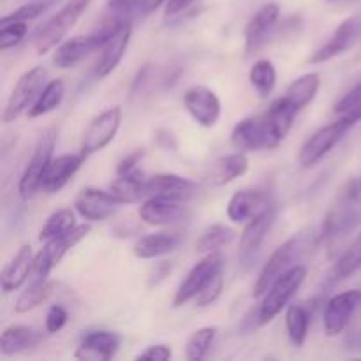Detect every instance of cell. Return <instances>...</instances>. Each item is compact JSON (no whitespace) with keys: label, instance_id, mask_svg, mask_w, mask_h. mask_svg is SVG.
I'll list each match as a JSON object with an SVG mask.
<instances>
[{"label":"cell","instance_id":"cell-1","mask_svg":"<svg viewBox=\"0 0 361 361\" xmlns=\"http://www.w3.org/2000/svg\"><path fill=\"white\" fill-rule=\"evenodd\" d=\"M360 194V182L349 180L344 189L338 192L337 201L331 207V210L324 215L319 240L328 243H337L358 228L361 224Z\"/></svg>","mask_w":361,"mask_h":361},{"label":"cell","instance_id":"cell-2","mask_svg":"<svg viewBox=\"0 0 361 361\" xmlns=\"http://www.w3.org/2000/svg\"><path fill=\"white\" fill-rule=\"evenodd\" d=\"M92 0H67L66 6L53 14L51 18L39 25L32 35V44L37 49L39 55H46L48 51L55 49L63 39L67 37L74 25L78 23Z\"/></svg>","mask_w":361,"mask_h":361},{"label":"cell","instance_id":"cell-3","mask_svg":"<svg viewBox=\"0 0 361 361\" xmlns=\"http://www.w3.org/2000/svg\"><path fill=\"white\" fill-rule=\"evenodd\" d=\"M309 247V236L305 233H298V235L291 236L289 240H286L270 257L264 263V267L261 268L259 277H257L256 284H254V298H263L267 295L268 289L271 288L275 281L281 277L282 274H286L288 270H291L296 264V261L303 256V252Z\"/></svg>","mask_w":361,"mask_h":361},{"label":"cell","instance_id":"cell-4","mask_svg":"<svg viewBox=\"0 0 361 361\" xmlns=\"http://www.w3.org/2000/svg\"><path fill=\"white\" fill-rule=\"evenodd\" d=\"M307 277V268L303 264H295L291 270L282 274L277 281L271 284L268 289L267 295L263 296V302L259 303V324L271 323L282 310L288 309L289 302L293 296L298 293L302 284L305 282Z\"/></svg>","mask_w":361,"mask_h":361},{"label":"cell","instance_id":"cell-5","mask_svg":"<svg viewBox=\"0 0 361 361\" xmlns=\"http://www.w3.org/2000/svg\"><path fill=\"white\" fill-rule=\"evenodd\" d=\"M353 123L349 120H345L344 116H338V120L328 123V126L321 127L319 130L312 134L309 140L303 143V147L300 148L298 154V162L302 168L309 169L314 168L316 164H319L342 140H344L345 134L353 129Z\"/></svg>","mask_w":361,"mask_h":361},{"label":"cell","instance_id":"cell-6","mask_svg":"<svg viewBox=\"0 0 361 361\" xmlns=\"http://www.w3.org/2000/svg\"><path fill=\"white\" fill-rule=\"evenodd\" d=\"M56 143V133L53 129L46 130L41 137H39L37 145H35L32 157L28 159L27 166H25L23 173L18 182V194L23 201L30 200L34 194L39 192V185H41V178L44 175L46 168L53 159V150H55Z\"/></svg>","mask_w":361,"mask_h":361},{"label":"cell","instance_id":"cell-7","mask_svg":"<svg viewBox=\"0 0 361 361\" xmlns=\"http://www.w3.org/2000/svg\"><path fill=\"white\" fill-rule=\"evenodd\" d=\"M120 126H122V108L120 106H113V108H108L106 111L94 116L85 127L83 136H81V154L85 157H90V155L104 150L116 137Z\"/></svg>","mask_w":361,"mask_h":361},{"label":"cell","instance_id":"cell-8","mask_svg":"<svg viewBox=\"0 0 361 361\" xmlns=\"http://www.w3.org/2000/svg\"><path fill=\"white\" fill-rule=\"evenodd\" d=\"M46 80V69L42 66H35L32 69L25 71L20 76V80L14 85L13 92H11L7 104L4 108L2 120L6 123L14 122L18 116L23 111L30 109L34 101L37 99L39 92L44 87Z\"/></svg>","mask_w":361,"mask_h":361},{"label":"cell","instance_id":"cell-9","mask_svg":"<svg viewBox=\"0 0 361 361\" xmlns=\"http://www.w3.org/2000/svg\"><path fill=\"white\" fill-rule=\"evenodd\" d=\"M224 256L221 252L207 254L200 263L194 264L190 268V271L187 274V277L183 279L182 284L178 286L175 293V298H173V307H183L190 302V300L196 298L208 284H210L212 279L219 274V271L224 270Z\"/></svg>","mask_w":361,"mask_h":361},{"label":"cell","instance_id":"cell-10","mask_svg":"<svg viewBox=\"0 0 361 361\" xmlns=\"http://www.w3.org/2000/svg\"><path fill=\"white\" fill-rule=\"evenodd\" d=\"M90 224H78L73 231L67 236L62 238L49 240L44 242L42 249L39 250L34 256V275L35 277L48 279L49 274L55 270V267H59L60 261L63 259L67 252H69L73 247H76L81 240H85L90 233Z\"/></svg>","mask_w":361,"mask_h":361},{"label":"cell","instance_id":"cell-11","mask_svg":"<svg viewBox=\"0 0 361 361\" xmlns=\"http://www.w3.org/2000/svg\"><path fill=\"white\" fill-rule=\"evenodd\" d=\"M183 108L197 126L212 129L219 123L222 115V104L219 95L204 85H194L183 94Z\"/></svg>","mask_w":361,"mask_h":361},{"label":"cell","instance_id":"cell-12","mask_svg":"<svg viewBox=\"0 0 361 361\" xmlns=\"http://www.w3.org/2000/svg\"><path fill=\"white\" fill-rule=\"evenodd\" d=\"M361 307V289L334 295L324 305L323 326L328 337H338L351 323L353 316Z\"/></svg>","mask_w":361,"mask_h":361},{"label":"cell","instance_id":"cell-13","mask_svg":"<svg viewBox=\"0 0 361 361\" xmlns=\"http://www.w3.org/2000/svg\"><path fill=\"white\" fill-rule=\"evenodd\" d=\"M120 207L122 203L109 190L97 189V187H85L74 200L78 215L87 222L108 221L120 210Z\"/></svg>","mask_w":361,"mask_h":361},{"label":"cell","instance_id":"cell-14","mask_svg":"<svg viewBox=\"0 0 361 361\" xmlns=\"http://www.w3.org/2000/svg\"><path fill=\"white\" fill-rule=\"evenodd\" d=\"M361 37V16H349L348 20L342 21L334 34L330 35L326 42L321 46L314 55L310 56V63H324L330 60L337 59V56L344 55L349 49L355 48L356 42Z\"/></svg>","mask_w":361,"mask_h":361},{"label":"cell","instance_id":"cell-15","mask_svg":"<svg viewBox=\"0 0 361 361\" xmlns=\"http://www.w3.org/2000/svg\"><path fill=\"white\" fill-rule=\"evenodd\" d=\"M275 221H277V204L271 203L267 210L261 212L259 215L250 219L243 228L242 236H240V259L243 263H250L259 252L261 245H263L264 238L274 228Z\"/></svg>","mask_w":361,"mask_h":361},{"label":"cell","instance_id":"cell-16","mask_svg":"<svg viewBox=\"0 0 361 361\" xmlns=\"http://www.w3.org/2000/svg\"><path fill=\"white\" fill-rule=\"evenodd\" d=\"M104 44V37H101L97 32H90L87 35H76V37L66 39V41H62L55 48V53H53L51 59L53 66L56 69H71V67L83 62L94 51L101 49Z\"/></svg>","mask_w":361,"mask_h":361},{"label":"cell","instance_id":"cell-17","mask_svg":"<svg viewBox=\"0 0 361 361\" xmlns=\"http://www.w3.org/2000/svg\"><path fill=\"white\" fill-rule=\"evenodd\" d=\"M141 221L148 226H175L180 222H185L190 217V210L180 201L166 200V197L150 196L143 201L137 210Z\"/></svg>","mask_w":361,"mask_h":361},{"label":"cell","instance_id":"cell-18","mask_svg":"<svg viewBox=\"0 0 361 361\" xmlns=\"http://www.w3.org/2000/svg\"><path fill=\"white\" fill-rule=\"evenodd\" d=\"M279 16H281V9L277 4L270 2L264 4L263 7L257 9V13L247 23L243 37H245V51L247 55L256 53L261 46H264L277 28Z\"/></svg>","mask_w":361,"mask_h":361},{"label":"cell","instance_id":"cell-19","mask_svg":"<svg viewBox=\"0 0 361 361\" xmlns=\"http://www.w3.org/2000/svg\"><path fill=\"white\" fill-rule=\"evenodd\" d=\"M122 338L118 334L108 330L87 331L81 337L74 358L83 361H108L118 353Z\"/></svg>","mask_w":361,"mask_h":361},{"label":"cell","instance_id":"cell-20","mask_svg":"<svg viewBox=\"0 0 361 361\" xmlns=\"http://www.w3.org/2000/svg\"><path fill=\"white\" fill-rule=\"evenodd\" d=\"M85 159L87 157L81 152L80 154H63L59 157H53L46 168L44 175H42L39 192L55 194L62 190L71 182V178L80 171Z\"/></svg>","mask_w":361,"mask_h":361},{"label":"cell","instance_id":"cell-21","mask_svg":"<svg viewBox=\"0 0 361 361\" xmlns=\"http://www.w3.org/2000/svg\"><path fill=\"white\" fill-rule=\"evenodd\" d=\"M145 189H147L148 197H166V200L180 201V203H185L197 192L196 182L185 176L173 175V173H159V175L150 176L147 178Z\"/></svg>","mask_w":361,"mask_h":361},{"label":"cell","instance_id":"cell-22","mask_svg":"<svg viewBox=\"0 0 361 361\" xmlns=\"http://www.w3.org/2000/svg\"><path fill=\"white\" fill-rule=\"evenodd\" d=\"M231 143L240 152H259L274 148L263 118H256V116L242 118L233 127Z\"/></svg>","mask_w":361,"mask_h":361},{"label":"cell","instance_id":"cell-23","mask_svg":"<svg viewBox=\"0 0 361 361\" xmlns=\"http://www.w3.org/2000/svg\"><path fill=\"white\" fill-rule=\"evenodd\" d=\"M296 115H298V108L286 95L271 102L268 111L264 113L263 122L274 148H277L288 137V134L291 133Z\"/></svg>","mask_w":361,"mask_h":361},{"label":"cell","instance_id":"cell-24","mask_svg":"<svg viewBox=\"0 0 361 361\" xmlns=\"http://www.w3.org/2000/svg\"><path fill=\"white\" fill-rule=\"evenodd\" d=\"M274 201L268 197V194L254 189L238 190L231 196L228 203V219L235 224H243L250 219L259 215L261 212L267 210Z\"/></svg>","mask_w":361,"mask_h":361},{"label":"cell","instance_id":"cell-25","mask_svg":"<svg viewBox=\"0 0 361 361\" xmlns=\"http://www.w3.org/2000/svg\"><path fill=\"white\" fill-rule=\"evenodd\" d=\"M319 307V300L314 298L309 303H293L286 309V331L295 348H303L309 337V328L312 324V317Z\"/></svg>","mask_w":361,"mask_h":361},{"label":"cell","instance_id":"cell-26","mask_svg":"<svg viewBox=\"0 0 361 361\" xmlns=\"http://www.w3.org/2000/svg\"><path fill=\"white\" fill-rule=\"evenodd\" d=\"M30 271H34V254H32V247L25 243L18 249L13 259L4 267L2 275H0V286H2L4 295L18 291L27 282Z\"/></svg>","mask_w":361,"mask_h":361},{"label":"cell","instance_id":"cell-27","mask_svg":"<svg viewBox=\"0 0 361 361\" xmlns=\"http://www.w3.org/2000/svg\"><path fill=\"white\" fill-rule=\"evenodd\" d=\"M42 341H44V334L37 328L11 324V326L4 328L2 335H0V353L4 356L20 355V353L37 348Z\"/></svg>","mask_w":361,"mask_h":361},{"label":"cell","instance_id":"cell-28","mask_svg":"<svg viewBox=\"0 0 361 361\" xmlns=\"http://www.w3.org/2000/svg\"><path fill=\"white\" fill-rule=\"evenodd\" d=\"M130 39H133V25L123 28L120 34H116L115 37H111L104 46H102L101 56H99V60L95 62L94 67L95 80H102V78L109 76V74L118 67V63L122 62V59L126 56L127 48H129L130 44Z\"/></svg>","mask_w":361,"mask_h":361},{"label":"cell","instance_id":"cell-29","mask_svg":"<svg viewBox=\"0 0 361 361\" xmlns=\"http://www.w3.org/2000/svg\"><path fill=\"white\" fill-rule=\"evenodd\" d=\"M180 245H182L180 233H154L137 238L133 252L137 259H157L175 252Z\"/></svg>","mask_w":361,"mask_h":361},{"label":"cell","instance_id":"cell-30","mask_svg":"<svg viewBox=\"0 0 361 361\" xmlns=\"http://www.w3.org/2000/svg\"><path fill=\"white\" fill-rule=\"evenodd\" d=\"M247 171H249V157L245 155V152L238 150L235 154L222 155L214 162L210 180L214 185L224 187L235 182L236 178H242Z\"/></svg>","mask_w":361,"mask_h":361},{"label":"cell","instance_id":"cell-31","mask_svg":"<svg viewBox=\"0 0 361 361\" xmlns=\"http://www.w3.org/2000/svg\"><path fill=\"white\" fill-rule=\"evenodd\" d=\"M145 183H147V178H145L143 171L134 169V171L126 173V175L116 176V178L109 183V192H111L122 204H133L147 196Z\"/></svg>","mask_w":361,"mask_h":361},{"label":"cell","instance_id":"cell-32","mask_svg":"<svg viewBox=\"0 0 361 361\" xmlns=\"http://www.w3.org/2000/svg\"><path fill=\"white\" fill-rule=\"evenodd\" d=\"M56 291V282L49 281V279L35 277L27 288L21 291L18 296L16 303H14V312L16 314H27L30 310L37 309L44 302H48Z\"/></svg>","mask_w":361,"mask_h":361},{"label":"cell","instance_id":"cell-33","mask_svg":"<svg viewBox=\"0 0 361 361\" xmlns=\"http://www.w3.org/2000/svg\"><path fill=\"white\" fill-rule=\"evenodd\" d=\"M321 88V74L319 73H307L296 78L286 90V97L298 108V111L305 109L307 106L312 104L317 92Z\"/></svg>","mask_w":361,"mask_h":361},{"label":"cell","instance_id":"cell-34","mask_svg":"<svg viewBox=\"0 0 361 361\" xmlns=\"http://www.w3.org/2000/svg\"><path fill=\"white\" fill-rule=\"evenodd\" d=\"M63 95H66V83H63V80L56 78V80L48 81L42 87V90L39 92L34 104L28 109V116L30 118H37V116H44L48 113L55 111L62 104Z\"/></svg>","mask_w":361,"mask_h":361},{"label":"cell","instance_id":"cell-35","mask_svg":"<svg viewBox=\"0 0 361 361\" xmlns=\"http://www.w3.org/2000/svg\"><path fill=\"white\" fill-rule=\"evenodd\" d=\"M76 215L71 208H60V210L53 212L48 219H46L44 226L39 231V240L41 242H49V240L62 238L67 236L74 228H76Z\"/></svg>","mask_w":361,"mask_h":361},{"label":"cell","instance_id":"cell-36","mask_svg":"<svg viewBox=\"0 0 361 361\" xmlns=\"http://www.w3.org/2000/svg\"><path fill=\"white\" fill-rule=\"evenodd\" d=\"M236 233L226 224H212L203 231L200 240L196 242V252L200 254H214L221 252V249L228 247L235 240Z\"/></svg>","mask_w":361,"mask_h":361},{"label":"cell","instance_id":"cell-37","mask_svg":"<svg viewBox=\"0 0 361 361\" xmlns=\"http://www.w3.org/2000/svg\"><path fill=\"white\" fill-rule=\"evenodd\" d=\"M249 81L261 99L270 97L275 85H277V71H275L271 60L261 59L254 62V66L249 71Z\"/></svg>","mask_w":361,"mask_h":361},{"label":"cell","instance_id":"cell-38","mask_svg":"<svg viewBox=\"0 0 361 361\" xmlns=\"http://www.w3.org/2000/svg\"><path fill=\"white\" fill-rule=\"evenodd\" d=\"M217 326H203L194 331L185 344V358L189 361H201L208 356L217 338Z\"/></svg>","mask_w":361,"mask_h":361},{"label":"cell","instance_id":"cell-39","mask_svg":"<svg viewBox=\"0 0 361 361\" xmlns=\"http://www.w3.org/2000/svg\"><path fill=\"white\" fill-rule=\"evenodd\" d=\"M361 268V231L356 236L355 242L342 252L337 263L334 267V279L335 281H344L355 275Z\"/></svg>","mask_w":361,"mask_h":361},{"label":"cell","instance_id":"cell-40","mask_svg":"<svg viewBox=\"0 0 361 361\" xmlns=\"http://www.w3.org/2000/svg\"><path fill=\"white\" fill-rule=\"evenodd\" d=\"M53 4H55V0H35V2L25 4V6L18 7L16 11H13V13L0 18V25L13 23V21H25V23H28V21L41 16L42 13H46Z\"/></svg>","mask_w":361,"mask_h":361},{"label":"cell","instance_id":"cell-41","mask_svg":"<svg viewBox=\"0 0 361 361\" xmlns=\"http://www.w3.org/2000/svg\"><path fill=\"white\" fill-rule=\"evenodd\" d=\"M28 34V23L25 21H13V23L0 25V49L7 51L16 48Z\"/></svg>","mask_w":361,"mask_h":361},{"label":"cell","instance_id":"cell-42","mask_svg":"<svg viewBox=\"0 0 361 361\" xmlns=\"http://www.w3.org/2000/svg\"><path fill=\"white\" fill-rule=\"evenodd\" d=\"M222 289H224V270L219 271L214 279L210 281V284L200 293V295L194 298L196 307H210L214 305L219 300V296L222 295Z\"/></svg>","mask_w":361,"mask_h":361},{"label":"cell","instance_id":"cell-43","mask_svg":"<svg viewBox=\"0 0 361 361\" xmlns=\"http://www.w3.org/2000/svg\"><path fill=\"white\" fill-rule=\"evenodd\" d=\"M67 321H69V314H67V310L63 309L62 305H51L44 319L46 334L49 335L59 334V331L66 326Z\"/></svg>","mask_w":361,"mask_h":361},{"label":"cell","instance_id":"cell-44","mask_svg":"<svg viewBox=\"0 0 361 361\" xmlns=\"http://www.w3.org/2000/svg\"><path fill=\"white\" fill-rule=\"evenodd\" d=\"M173 358V349L168 344H154L148 345L143 353L136 356V360H154V361H168Z\"/></svg>","mask_w":361,"mask_h":361},{"label":"cell","instance_id":"cell-45","mask_svg":"<svg viewBox=\"0 0 361 361\" xmlns=\"http://www.w3.org/2000/svg\"><path fill=\"white\" fill-rule=\"evenodd\" d=\"M356 106H361V81L335 104V113L342 115V113L349 111V109L356 108Z\"/></svg>","mask_w":361,"mask_h":361},{"label":"cell","instance_id":"cell-46","mask_svg":"<svg viewBox=\"0 0 361 361\" xmlns=\"http://www.w3.org/2000/svg\"><path fill=\"white\" fill-rule=\"evenodd\" d=\"M145 157V150H134L130 154H127L122 161L116 166V175H126V173L134 171L137 169V164L141 162V159Z\"/></svg>","mask_w":361,"mask_h":361},{"label":"cell","instance_id":"cell-47","mask_svg":"<svg viewBox=\"0 0 361 361\" xmlns=\"http://www.w3.org/2000/svg\"><path fill=\"white\" fill-rule=\"evenodd\" d=\"M171 271H173L171 261H161V263H157L154 270H152L150 277H148V286H150V288L159 286L161 282H164L169 275H171Z\"/></svg>","mask_w":361,"mask_h":361},{"label":"cell","instance_id":"cell-48","mask_svg":"<svg viewBox=\"0 0 361 361\" xmlns=\"http://www.w3.org/2000/svg\"><path fill=\"white\" fill-rule=\"evenodd\" d=\"M155 143H157V147H161L162 150L166 152H175L176 148H178L176 136L169 129H164V127L155 130Z\"/></svg>","mask_w":361,"mask_h":361},{"label":"cell","instance_id":"cell-49","mask_svg":"<svg viewBox=\"0 0 361 361\" xmlns=\"http://www.w3.org/2000/svg\"><path fill=\"white\" fill-rule=\"evenodd\" d=\"M196 0H168L166 2V9H164V18H175L178 14L185 13Z\"/></svg>","mask_w":361,"mask_h":361},{"label":"cell","instance_id":"cell-50","mask_svg":"<svg viewBox=\"0 0 361 361\" xmlns=\"http://www.w3.org/2000/svg\"><path fill=\"white\" fill-rule=\"evenodd\" d=\"M137 2H140V16H147V14L157 11L168 0H137Z\"/></svg>","mask_w":361,"mask_h":361},{"label":"cell","instance_id":"cell-51","mask_svg":"<svg viewBox=\"0 0 361 361\" xmlns=\"http://www.w3.org/2000/svg\"><path fill=\"white\" fill-rule=\"evenodd\" d=\"M150 69H152V67L147 63V66H143L140 71H137L136 78H134V81H133V88H130L133 95L136 94V92L140 90L141 87H143V83L147 81V76H148V73H150Z\"/></svg>","mask_w":361,"mask_h":361},{"label":"cell","instance_id":"cell-52","mask_svg":"<svg viewBox=\"0 0 361 361\" xmlns=\"http://www.w3.org/2000/svg\"><path fill=\"white\" fill-rule=\"evenodd\" d=\"M328 2H344V0H328Z\"/></svg>","mask_w":361,"mask_h":361},{"label":"cell","instance_id":"cell-53","mask_svg":"<svg viewBox=\"0 0 361 361\" xmlns=\"http://www.w3.org/2000/svg\"><path fill=\"white\" fill-rule=\"evenodd\" d=\"M360 189H361V178H360Z\"/></svg>","mask_w":361,"mask_h":361}]
</instances>
